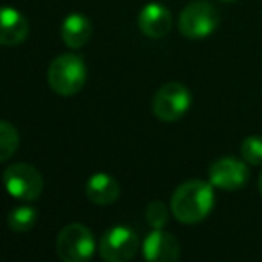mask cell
I'll return each mask as SVG.
<instances>
[{"instance_id":"cell-6","label":"cell","mask_w":262,"mask_h":262,"mask_svg":"<svg viewBox=\"0 0 262 262\" xmlns=\"http://www.w3.org/2000/svg\"><path fill=\"white\" fill-rule=\"evenodd\" d=\"M4 187L13 198L21 202H34L43 193V177L32 164L16 162L4 171Z\"/></svg>"},{"instance_id":"cell-13","label":"cell","mask_w":262,"mask_h":262,"mask_svg":"<svg viewBox=\"0 0 262 262\" xmlns=\"http://www.w3.org/2000/svg\"><path fill=\"white\" fill-rule=\"evenodd\" d=\"M91 32H93V25L80 13L68 14L61 25L62 41L70 49H80L86 45L91 38Z\"/></svg>"},{"instance_id":"cell-5","label":"cell","mask_w":262,"mask_h":262,"mask_svg":"<svg viewBox=\"0 0 262 262\" xmlns=\"http://www.w3.org/2000/svg\"><path fill=\"white\" fill-rule=\"evenodd\" d=\"M193 104V95L189 88L180 82H168L159 88L152 102V111L157 120L173 123L186 116Z\"/></svg>"},{"instance_id":"cell-8","label":"cell","mask_w":262,"mask_h":262,"mask_svg":"<svg viewBox=\"0 0 262 262\" xmlns=\"http://www.w3.org/2000/svg\"><path fill=\"white\" fill-rule=\"evenodd\" d=\"M246 162L235 157H221L214 161L209 168V182L214 187L225 191H234L248 182Z\"/></svg>"},{"instance_id":"cell-16","label":"cell","mask_w":262,"mask_h":262,"mask_svg":"<svg viewBox=\"0 0 262 262\" xmlns=\"http://www.w3.org/2000/svg\"><path fill=\"white\" fill-rule=\"evenodd\" d=\"M241 156L252 166H262V136H248L241 143Z\"/></svg>"},{"instance_id":"cell-9","label":"cell","mask_w":262,"mask_h":262,"mask_svg":"<svg viewBox=\"0 0 262 262\" xmlns=\"http://www.w3.org/2000/svg\"><path fill=\"white\" fill-rule=\"evenodd\" d=\"M143 257L146 262H177L180 245L177 237L164 228H154L143 241Z\"/></svg>"},{"instance_id":"cell-14","label":"cell","mask_w":262,"mask_h":262,"mask_svg":"<svg viewBox=\"0 0 262 262\" xmlns=\"http://www.w3.org/2000/svg\"><path fill=\"white\" fill-rule=\"evenodd\" d=\"M38 210L32 205H18L7 214V227L16 234H24L36 227L38 223Z\"/></svg>"},{"instance_id":"cell-4","label":"cell","mask_w":262,"mask_h":262,"mask_svg":"<svg viewBox=\"0 0 262 262\" xmlns=\"http://www.w3.org/2000/svg\"><path fill=\"white\" fill-rule=\"evenodd\" d=\"M220 25V13L210 2L194 0L179 16V31L189 39H202L212 34Z\"/></svg>"},{"instance_id":"cell-18","label":"cell","mask_w":262,"mask_h":262,"mask_svg":"<svg viewBox=\"0 0 262 262\" xmlns=\"http://www.w3.org/2000/svg\"><path fill=\"white\" fill-rule=\"evenodd\" d=\"M259 191H260V194H262V171H260V175H259Z\"/></svg>"},{"instance_id":"cell-10","label":"cell","mask_w":262,"mask_h":262,"mask_svg":"<svg viewBox=\"0 0 262 262\" xmlns=\"http://www.w3.org/2000/svg\"><path fill=\"white\" fill-rule=\"evenodd\" d=\"M138 25L139 31L145 36L152 39H159L169 34L173 27V16L168 7H164L162 4L152 2L146 4L141 9L138 16Z\"/></svg>"},{"instance_id":"cell-12","label":"cell","mask_w":262,"mask_h":262,"mask_svg":"<svg viewBox=\"0 0 262 262\" xmlns=\"http://www.w3.org/2000/svg\"><path fill=\"white\" fill-rule=\"evenodd\" d=\"M86 196L95 205H111L120 198V184L109 173H95L86 182Z\"/></svg>"},{"instance_id":"cell-3","label":"cell","mask_w":262,"mask_h":262,"mask_svg":"<svg viewBox=\"0 0 262 262\" xmlns=\"http://www.w3.org/2000/svg\"><path fill=\"white\" fill-rule=\"evenodd\" d=\"M55 250L62 262H90L95 255V237L82 223H70L59 232Z\"/></svg>"},{"instance_id":"cell-17","label":"cell","mask_w":262,"mask_h":262,"mask_svg":"<svg viewBox=\"0 0 262 262\" xmlns=\"http://www.w3.org/2000/svg\"><path fill=\"white\" fill-rule=\"evenodd\" d=\"M145 217L152 228H164L169 220V210L162 202H159V200L150 202V204L146 205Z\"/></svg>"},{"instance_id":"cell-2","label":"cell","mask_w":262,"mask_h":262,"mask_svg":"<svg viewBox=\"0 0 262 262\" xmlns=\"http://www.w3.org/2000/svg\"><path fill=\"white\" fill-rule=\"evenodd\" d=\"M86 64L79 55L62 54L49 66V86L61 97L77 95L86 84Z\"/></svg>"},{"instance_id":"cell-11","label":"cell","mask_w":262,"mask_h":262,"mask_svg":"<svg viewBox=\"0 0 262 262\" xmlns=\"http://www.w3.org/2000/svg\"><path fill=\"white\" fill-rule=\"evenodd\" d=\"M29 21L13 7H0V45L16 47L27 38Z\"/></svg>"},{"instance_id":"cell-19","label":"cell","mask_w":262,"mask_h":262,"mask_svg":"<svg viewBox=\"0 0 262 262\" xmlns=\"http://www.w3.org/2000/svg\"><path fill=\"white\" fill-rule=\"evenodd\" d=\"M221 2H235V0H221Z\"/></svg>"},{"instance_id":"cell-15","label":"cell","mask_w":262,"mask_h":262,"mask_svg":"<svg viewBox=\"0 0 262 262\" xmlns=\"http://www.w3.org/2000/svg\"><path fill=\"white\" fill-rule=\"evenodd\" d=\"M18 146H20V134L16 127L7 121H0V162L13 157Z\"/></svg>"},{"instance_id":"cell-7","label":"cell","mask_w":262,"mask_h":262,"mask_svg":"<svg viewBox=\"0 0 262 262\" xmlns=\"http://www.w3.org/2000/svg\"><path fill=\"white\" fill-rule=\"evenodd\" d=\"M139 250V237L128 227H113L104 232L98 253L105 262H128Z\"/></svg>"},{"instance_id":"cell-1","label":"cell","mask_w":262,"mask_h":262,"mask_svg":"<svg viewBox=\"0 0 262 262\" xmlns=\"http://www.w3.org/2000/svg\"><path fill=\"white\" fill-rule=\"evenodd\" d=\"M210 182L204 180H187L180 184L171 194L169 209H171L175 220H179L184 225H196L204 221L210 214L216 196Z\"/></svg>"}]
</instances>
